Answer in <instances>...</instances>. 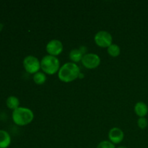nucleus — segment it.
<instances>
[{
	"label": "nucleus",
	"mask_w": 148,
	"mask_h": 148,
	"mask_svg": "<svg viewBox=\"0 0 148 148\" xmlns=\"http://www.w3.org/2000/svg\"><path fill=\"white\" fill-rule=\"evenodd\" d=\"M80 73V69L77 64L66 62L61 66L57 74L58 77L62 82L69 83L79 78Z\"/></svg>",
	"instance_id": "nucleus-1"
},
{
	"label": "nucleus",
	"mask_w": 148,
	"mask_h": 148,
	"mask_svg": "<svg viewBox=\"0 0 148 148\" xmlns=\"http://www.w3.org/2000/svg\"><path fill=\"white\" fill-rule=\"evenodd\" d=\"M12 121L16 125L23 127L30 124L34 119V114L31 109L26 107H19L12 111Z\"/></svg>",
	"instance_id": "nucleus-2"
},
{
	"label": "nucleus",
	"mask_w": 148,
	"mask_h": 148,
	"mask_svg": "<svg viewBox=\"0 0 148 148\" xmlns=\"http://www.w3.org/2000/svg\"><path fill=\"white\" fill-rule=\"evenodd\" d=\"M60 69V62L56 56L46 55L40 60V69L48 75L58 73Z\"/></svg>",
	"instance_id": "nucleus-3"
},
{
	"label": "nucleus",
	"mask_w": 148,
	"mask_h": 148,
	"mask_svg": "<svg viewBox=\"0 0 148 148\" xmlns=\"http://www.w3.org/2000/svg\"><path fill=\"white\" fill-rule=\"evenodd\" d=\"M23 65L26 72L30 75L37 73L40 69V61L32 55H29L24 58Z\"/></svg>",
	"instance_id": "nucleus-4"
},
{
	"label": "nucleus",
	"mask_w": 148,
	"mask_h": 148,
	"mask_svg": "<svg viewBox=\"0 0 148 148\" xmlns=\"http://www.w3.org/2000/svg\"><path fill=\"white\" fill-rule=\"evenodd\" d=\"M95 43L98 47L108 49L112 44L113 38L111 33L105 30L98 31L94 37Z\"/></svg>",
	"instance_id": "nucleus-5"
},
{
	"label": "nucleus",
	"mask_w": 148,
	"mask_h": 148,
	"mask_svg": "<svg viewBox=\"0 0 148 148\" xmlns=\"http://www.w3.org/2000/svg\"><path fill=\"white\" fill-rule=\"evenodd\" d=\"M81 62L86 69H94L101 64V58L96 53H88L84 55Z\"/></svg>",
	"instance_id": "nucleus-6"
},
{
	"label": "nucleus",
	"mask_w": 148,
	"mask_h": 148,
	"mask_svg": "<svg viewBox=\"0 0 148 148\" xmlns=\"http://www.w3.org/2000/svg\"><path fill=\"white\" fill-rule=\"evenodd\" d=\"M64 46L61 40L57 39H53L47 43L46 46V51L48 55L53 56H57L63 52Z\"/></svg>",
	"instance_id": "nucleus-7"
},
{
	"label": "nucleus",
	"mask_w": 148,
	"mask_h": 148,
	"mask_svg": "<svg viewBox=\"0 0 148 148\" xmlns=\"http://www.w3.org/2000/svg\"><path fill=\"white\" fill-rule=\"evenodd\" d=\"M108 139L114 145L121 143L124 138V133L119 127H113L108 132Z\"/></svg>",
	"instance_id": "nucleus-8"
},
{
	"label": "nucleus",
	"mask_w": 148,
	"mask_h": 148,
	"mask_svg": "<svg viewBox=\"0 0 148 148\" xmlns=\"http://www.w3.org/2000/svg\"><path fill=\"white\" fill-rule=\"evenodd\" d=\"M134 112L139 117H145L148 114V106L143 101L137 102L134 106Z\"/></svg>",
	"instance_id": "nucleus-9"
},
{
	"label": "nucleus",
	"mask_w": 148,
	"mask_h": 148,
	"mask_svg": "<svg viewBox=\"0 0 148 148\" xmlns=\"http://www.w3.org/2000/svg\"><path fill=\"white\" fill-rule=\"evenodd\" d=\"M11 136L5 130H0V148H7L11 144Z\"/></svg>",
	"instance_id": "nucleus-10"
},
{
	"label": "nucleus",
	"mask_w": 148,
	"mask_h": 148,
	"mask_svg": "<svg viewBox=\"0 0 148 148\" xmlns=\"http://www.w3.org/2000/svg\"><path fill=\"white\" fill-rule=\"evenodd\" d=\"M85 54V53H84L83 51L81 49H75L71 50V51L69 52V57L72 62L76 64L82 61V57Z\"/></svg>",
	"instance_id": "nucleus-11"
},
{
	"label": "nucleus",
	"mask_w": 148,
	"mask_h": 148,
	"mask_svg": "<svg viewBox=\"0 0 148 148\" xmlns=\"http://www.w3.org/2000/svg\"><path fill=\"white\" fill-rule=\"evenodd\" d=\"M6 105L7 108L14 111L20 107V101L17 97L11 95V96H9L6 100Z\"/></svg>",
	"instance_id": "nucleus-12"
},
{
	"label": "nucleus",
	"mask_w": 148,
	"mask_h": 148,
	"mask_svg": "<svg viewBox=\"0 0 148 148\" xmlns=\"http://www.w3.org/2000/svg\"><path fill=\"white\" fill-rule=\"evenodd\" d=\"M33 79L36 85H43V84L46 82L47 77H46V75L44 72H40V71H39L38 72H37V73L33 75Z\"/></svg>",
	"instance_id": "nucleus-13"
},
{
	"label": "nucleus",
	"mask_w": 148,
	"mask_h": 148,
	"mask_svg": "<svg viewBox=\"0 0 148 148\" xmlns=\"http://www.w3.org/2000/svg\"><path fill=\"white\" fill-rule=\"evenodd\" d=\"M107 52L112 57H117L121 53V49L117 44H112L107 49Z\"/></svg>",
	"instance_id": "nucleus-14"
},
{
	"label": "nucleus",
	"mask_w": 148,
	"mask_h": 148,
	"mask_svg": "<svg viewBox=\"0 0 148 148\" xmlns=\"http://www.w3.org/2000/svg\"><path fill=\"white\" fill-rule=\"evenodd\" d=\"M96 148H116L115 145L113 144L112 143L109 141V140H103V141L101 142L98 145Z\"/></svg>",
	"instance_id": "nucleus-15"
},
{
	"label": "nucleus",
	"mask_w": 148,
	"mask_h": 148,
	"mask_svg": "<svg viewBox=\"0 0 148 148\" xmlns=\"http://www.w3.org/2000/svg\"><path fill=\"white\" fill-rule=\"evenodd\" d=\"M137 125L141 130H145L147 127L148 121L145 117H140L137 120Z\"/></svg>",
	"instance_id": "nucleus-16"
},
{
	"label": "nucleus",
	"mask_w": 148,
	"mask_h": 148,
	"mask_svg": "<svg viewBox=\"0 0 148 148\" xmlns=\"http://www.w3.org/2000/svg\"><path fill=\"white\" fill-rule=\"evenodd\" d=\"M3 28H4V25H3L2 23H0V33L2 31Z\"/></svg>",
	"instance_id": "nucleus-17"
},
{
	"label": "nucleus",
	"mask_w": 148,
	"mask_h": 148,
	"mask_svg": "<svg viewBox=\"0 0 148 148\" xmlns=\"http://www.w3.org/2000/svg\"><path fill=\"white\" fill-rule=\"evenodd\" d=\"M117 148H127V147H125V146H119V147H118Z\"/></svg>",
	"instance_id": "nucleus-18"
}]
</instances>
